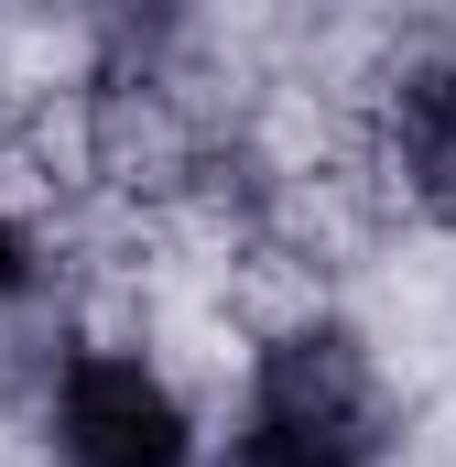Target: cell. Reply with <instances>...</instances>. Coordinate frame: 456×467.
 <instances>
[{
    "instance_id": "cell-1",
    "label": "cell",
    "mask_w": 456,
    "mask_h": 467,
    "mask_svg": "<svg viewBox=\"0 0 456 467\" xmlns=\"http://www.w3.org/2000/svg\"><path fill=\"white\" fill-rule=\"evenodd\" d=\"M369 185L402 239H456V22H402L369 88Z\"/></svg>"
},
{
    "instance_id": "cell-2",
    "label": "cell",
    "mask_w": 456,
    "mask_h": 467,
    "mask_svg": "<svg viewBox=\"0 0 456 467\" xmlns=\"http://www.w3.org/2000/svg\"><path fill=\"white\" fill-rule=\"evenodd\" d=\"M207 457V413L119 348H77L44 424H33V467H196Z\"/></svg>"
}]
</instances>
